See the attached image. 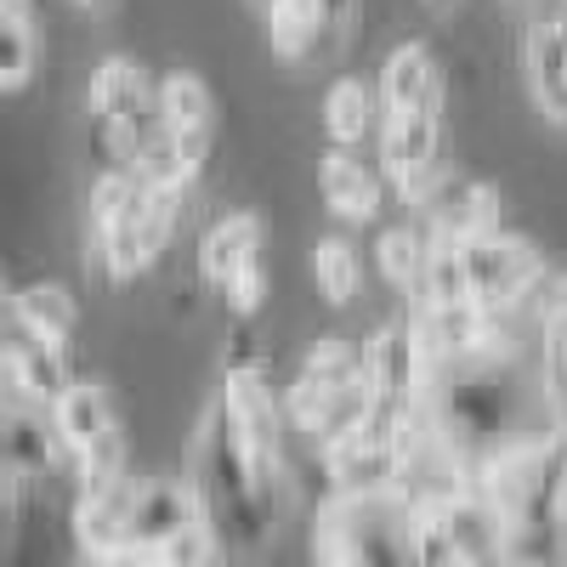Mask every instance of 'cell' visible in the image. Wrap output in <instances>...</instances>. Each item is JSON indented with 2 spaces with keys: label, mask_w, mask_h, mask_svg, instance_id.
Instances as JSON below:
<instances>
[{
  "label": "cell",
  "mask_w": 567,
  "mask_h": 567,
  "mask_svg": "<svg viewBox=\"0 0 567 567\" xmlns=\"http://www.w3.org/2000/svg\"><path fill=\"white\" fill-rule=\"evenodd\" d=\"M250 7H267V0H250Z\"/></svg>",
  "instance_id": "obj_31"
},
{
  "label": "cell",
  "mask_w": 567,
  "mask_h": 567,
  "mask_svg": "<svg viewBox=\"0 0 567 567\" xmlns=\"http://www.w3.org/2000/svg\"><path fill=\"white\" fill-rule=\"evenodd\" d=\"M432 7H449V0H432Z\"/></svg>",
  "instance_id": "obj_30"
},
{
  "label": "cell",
  "mask_w": 567,
  "mask_h": 567,
  "mask_svg": "<svg viewBox=\"0 0 567 567\" xmlns=\"http://www.w3.org/2000/svg\"><path fill=\"white\" fill-rule=\"evenodd\" d=\"M205 154H210V131H176V125H159L148 142L136 148V176L142 182H159V187H194L199 171H205Z\"/></svg>",
  "instance_id": "obj_16"
},
{
  "label": "cell",
  "mask_w": 567,
  "mask_h": 567,
  "mask_svg": "<svg viewBox=\"0 0 567 567\" xmlns=\"http://www.w3.org/2000/svg\"><path fill=\"white\" fill-rule=\"evenodd\" d=\"M52 420H58V432L69 437L74 460H80L91 443H103V437H114V432H120V414H114V403H109L103 381H74V386L52 403Z\"/></svg>",
  "instance_id": "obj_19"
},
{
  "label": "cell",
  "mask_w": 567,
  "mask_h": 567,
  "mask_svg": "<svg viewBox=\"0 0 567 567\" xmlns=\"http://www.w3.org/2000/svg\"><path fill=\"white\" fill-rule=\"evenodd\" d=\"M85 109L97 120L103 142L114 148V159H136V148L148 142L165 114H159V80H148V69L131 63V58H103L97 74H91V91H85Z\"/></svg>",
  "instance_id": "obj_3"
},
{
  "label": "cell",
  "mask_w": 567,
  "mask_h": 567,
  "mask_svg": "<svg viewBox=\"0 0 567 567\" xmlns=\"http://www.w3.org/2000/svg\"><path fill=\"white\" fill-rule=\"evenodd\" d=\"M381 120H386V103H381V85L369 80H336L323 97V136L336 148H363L369 136H381Z\"/></svg>",
  "instance_id": "obj_17"
},
{
  "label": "cell",
  "mask_w": 567,
  "mask_h": 567,
  "mask_svg": "<svg viewBox=\"0 0 567 567\" xmlns=\"http://www.w3.org/2000/svg\"><path fill=\"white\" fill-rule=\"evenodd\" d=\"M250 256H261V216L233 210V216L205 227V239H199V278L210 284V290H227L233 272H239Z\"/></svg>",
  "instance_id": "obj_18"
},
{
  "label": "cell",
  "mask_w": 567,
  "mask_h": 567,
  "mask_svg": "<svg viewBox=\"0 0 567 567\" xmlns=\"http://www.w3.org/2000/svg\"><path fill=\"white\" fill-rule=\"evenodd\" d=\"M425 256H432V233H420L409 221L381 233V272H386L392 290H414L425 278Z\"/></svg>",
  "instance_id": "obj_24"
},
{
  "label": "cell",
  "mask_w": 567,
  "mask_h": 567,
  "mask_svg": "<svg viewBox=\"0 0 567 567\" xmlns=\"http://www.w3.org/2000/svg\"><path fill=\"white\" fill-rule=\"evenodd\" d=\"M409 488H369V494H336L312 528V556L323 561H414L409 556V523H414Z\"/></svg>",
  "instance_id": "obj_2"
},
{
  "label": "cell",
  "mask_w": 567,
  "mask_h": 567,
  "mask_svg": "<svg viewBox=\"0 0 567 567\" xmlns=\"http://www.w3.org/2000/svg\"><path fill=\"white\" fill-rule=\"evenodd\" d=\"M301 374H312V381H323V386H358V381H369L363 347H352V341H341V336H323V341L307 352Z\"/></svg>",
  "instance_id": "obj_26"
},
{
  "label": "cell",
  "mask_w": 567,
  "mask_h": 567,
  "mask_svg": "<svg viewBox=\"0 0 567 567\" xmlns=\"http://www.w3.org/2000/svg\"><path fill=\"white\" fill-rule=\"evenodd\" d=\"M425 363H432V352L420 347L414 318L381 323L363 341V369H369V386L381 403H414L425 392Z\"/></svg>",
  "instance_id": "obj_9"
},
{
  "label": "cell",
  "mask_w": 567,
  "mask_h": 567,
  "mask_svg": "<svg viewBox=\"0 0 567 567\" xmlns=\"http://www.w3.org/2000/svg\"><path fill=\"white\" fill-rule=\"evenodd\" d=\"M136 477H120L109 488H80L74 499V545L85 561H125L131 511H136Z\"/></svg>",
  "instance_id": "obj_10"
},
{
  "label": "cell",
  "mask_w": 567,
  "mask_h": 567,
  "mask_svg": "<svg viewBox=\"0 0 567 567\" xmlns=\"http://www.w3.org/2000/svg\"><path fill=\"white\" fill-rule=\"evenodd\" d=\"M74 7H85V12H103V7H109V0H74Z\"/></svg>",
  "instance_id": "obj_28"
},
{
  "label": "cell",
  "mask_w": 567,
  "mask_h": 567,
  "mask_svg": "<svg viewBox=\"0 0 567 567\" xmlns=\"http://www.w3.org/2000/svg\"><path fill=\"white\" fill-rule=\"evenodd\" d=\"M381 103H386V114H443L449 85H443V69L432 58V45L409 40V45H398V52L386 58Z\"/></svg>",
  "instance_id": "obj_13"
},
{
  "label": "cell",
  "mask_w": 567,
  "mask_h": 567,
  "mask_svg": "<svg viewBox=\"0 0 567 567\" xmlns=\"http://www.w3.org/2000/svg\"><path fill=\"white\" fill-rule=\"evenodd\" d=\"M194 494L205 505V523L221 539V556H261L267 550V488L250 465V449L239 437V420H233L227 398L216 392V403L199 420V449H194Z\"/></svg>",
  "instance_id": "obj_1"
},
{
  "label": "cell",
  "mask_w": 567,
  "mask_h": 567,
  "mask_svg": "<svg viewBox=\"0 0 567 567\" xmlns=\"http://www.w3.org/2000/svg\"><path fill=\"white\" fill-rule=\"evenodd\" d=\"M528 91L550 125H567V18H534L523 34Z\"/></svg>",
  "instance_id": "obj_14"
},
{
  "label": "cell",
  "mask_w": 567,
  "mask_h": 567,
  "mask_svg": "<svg viewBox=\"0 0 567 567\" xmlns=\"http://www.w3.org/2000/svg\"><path fill=\"white\" fill-rule=\"evenodd\" d=\"M437 148H443V114H386L381 120V171L392 176L398 194L420 199L443 176Z\"/></svg>",
  "instance_id": "obj_7"
},
{
  "label": "cell",
  "mask_w": 567,
  "mask_h": 567,
  "mask_svg": "<svg viewBox=\"0 0 567 567\" xmlns=\"http://www.w3.org/2000/svg\"><path fill=\"white\" fill-rule=\"evenodd\" d=\"M414 205L425 210L432 233H443V239H477V233L499 227V194L477 176H437Z\"/></svg>",
  "instance_id": "obj_12"
},
{
  "label": "cell",
  "mask_w": 567,
  "mask_h": 567,
  "mask_svg": "<svg viewBox=\"0 0 567 567\" xmlns=\"http://www.w3.org/2000/svg\"><path fill=\"white\" fill-rule=\"evenodd\" d=\"M0 425H7V465H23L34 483H45L52 471L74 465V449L58 432L52 409H40V403L7 392V420H0Z\"/></svg>",
  "instance_id": "obj_11"
},
{
  "label": "cell",
  "mask_w": 567,
  "mask_h": 567,
  "mask_svg": "<svg viewBox=\"0 0 567 567\" xmlns=\"http://www.w3.org/2000/svg\"><path fill=\"white\" fill-rule=\"evenodd\" d=\"M7 7H29V0H7Z\"/></svg>",
  "instance_id": "obj_29"
},
{
  "label": "cell",
  "mask_w": 567,
  "mask_h": 567,
  "mask_svg": "<svg viewBox=\"0 0 567 567\" xmlns=\"http://www.w3.org/2000/svg\"><path fill=\"white\" fill-rule=\"evenodd\" d=\"M80 374L69 369V347L63 341H45L40 329H29L23 318L7 312V392L52 409Z\"/></svg>",
  "instance_id": "obj_6"
},
{
  "label": "cell",
  "mask_w": 567,
  "mask_h": 567,
  "mask_svg": "<svg viewBox=\"0 0 567 567\" xmlns=\"http://www.w3.org/2000/svg\"><path fill=\"white\" fill-rule=\"evenodd\" d=\"M267 290H272V278H267V261L261 256H250L239 272H233V284H227V307L239 312V318H256L261 307H267Z\"/></svg>",
  "instance_id": "obj_27"
},
{
  "label": "cell",
  "mask_w": 567,
  "mask_h": 567,
  "mask_svg": "<svg viewBox=\"0 0 567 567\" xmlns=\"http://www.w3.org/2000/svg\"><path fill=\"white\" fill-rule=\"evenodd\" d=\"M471 250V272H477V296L483 307H516L523 296H534L539 284H550V267L545 256L534 250V239L523 233H505V227H488L477 239H465Z\"/></svg>",
  "instance_id": "obj_5"
},
{
  "label": "cell",
  "mask_w": 567,
  "mask_h": 567,
  "mask_svg": "<svg viewBox=\"0 0 567 567\" xmlns=\"http://www.w3.org/2000/svg\"><path fill=\"white\" fill-rule=\"evenodd\" d=\"M159 114L176 131H210L216 125V97H210V85L199 74L176 69V74L159 80Z\"/></svg>",
  "instance_id": "obj_22"
},
{
  "label": "cell",
  "mask_w": 567,
  "mask_h": 567,
  "mask_svg": "<svg viewBox=\"0 0 567 567\" xmlns=\"http://www.w3.org/2000/svg\"><path fill=\"white\" fill-rule=\"evenodd\" d=\"M7 312L23 318L29 329H40L45 341H63V347H69L74 323H80V307H74V296L63 290V284H18V290L7 296Z\"/></svg>",
  "instance_id": "obj_20"
},
{
  "label": "cell",
  "mask_w": 567,
  "mask_h": 567,
  "mask_svg": "<svg viewBox=\"0 0 567 567\" xmlns=\"http://www.w3.org/2000/svg\"><path fill=\"white\" fill-rule=\"evenodd\" d=\"M221 398H227L233 420H239V437L250 449V465H256L261 488L272 494L278 477H284V420H290V414L272 403V386H267L261 363H233Z\"/></svg>",
  "instance_id": "obj_4"
},
{
  "label": "cell",
  "mask_w": 567,
  "mask_h": 567,
  "mask_svg": "<svg viewBox=\"0 0 567 567\" xmlns=\"http://www.w3.org/2000/svg\"><path fill=\"white\" fill-rule=\"evenodd\" d=\"M0 34H7L0 85H7V91H23V85L34 80V63H40V29H34L29 7H7V18H0Z\"/></svg>",
  "instance_id": "obj_25"
},
{
  "label": "cell",
  "mask_w": 567,
  "mask_h": 567,
  "mask_svg": "<svg viewBox=\"0 0 567 567\" xmlns=\"http://www.w3.org/2000/svg\"><path fill=\"white\" fill-rule=\"evenodd\" d=\"M187 523H205V505H199L194 483H142V488H136V511H131L125 561H154V567H159V550H165Z\"/></svg>",
  "instance_id": "obj_8"
},
{
  "label": "cell",
  "mask_w": 567,
  "mask_h": 567,
  "mask_svg": "<svg viewBox=\"0 0 567 567\" xmlns=\"http://www.w3.org/2000/svg\"><path fill=\"white\" fill-rule=\"evenodd\" d=\"M176 216H182V187H159V182H148V194H142V210H136V261H142V272L159 261V250H165V239H171Z\"/></svg>",
  "instance_id": "obj_23"
},
{
  "label": "cell",
  "mask_w": 567,
  "mask_h": 567,
  "mask_svg": "<svg viewBox=\"0 0 567 567\" xmlns=\"http://www.w3.org/2000/svg\"><path fill=\"white\" fill-rule=\"evenodd\" d=\"M312 278H318V296L329 307H347L363 290V256L352 250V239H341V233L318 239L312 245Z\"/></svg>",
  "instance_id": "obj_21"
},
{
  "label": "cell",
  "mask_w": 567,
  "mask_h": 567,
  "mask_svg": "<svg viewBox=\"0 0 567 567\" xmlns=\"http://www.w3.org/2000/svg\"><path fill=\"white\" fill-rule=\"evenodd\" d=\"M318 182H323V199L329 210H336L341 221H374L381 216V199H386V171L358 159V148H336L329 142V154L318 165Z\"/></svg>",
  "instance_id": "obj_15"
}]
</instances>
